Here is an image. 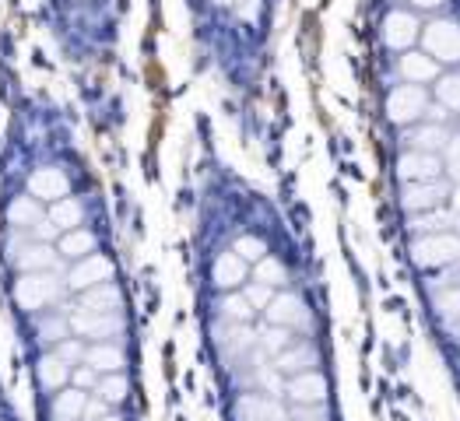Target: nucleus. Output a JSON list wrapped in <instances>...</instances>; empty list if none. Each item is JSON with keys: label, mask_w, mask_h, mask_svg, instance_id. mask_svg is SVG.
<instances>
[{"label": "nucleus", "mask_w": 460, "mask_h": 421, "mask_svg": "<svg viewBox=\"0 0 460 421\" xmlns=\"http://www.w3.org/2000/svg\"><path fill=\"white\" fill-rule=\"evenodd\" d=\"M204 327L222 421H345L306 277L243 190H211Z\"/></svg>", "instance_id": "f03ea898"}, {"label": "nucleus", "mask_w": 460, "mask_h": 421, "mask_svg": "<svg viewBox=\"0 0 460 421\" xmlns=\"http://www.w3.org/2000/svg\"><path fill=\"white\" fill-rule=\"evenodd\" d=\"M239 0H211V7H218V11H232Z\"/></svg>", "instance_id": "0eeeda50"}, {"label": "nucleus", "mask_w": 460, "mask_h": 421, "mask_svg": "<svg viewBox=\"0 0 460 421\" xmlns=\"http://www.w3.org/2000/svg\"><path fill=\"white\" fill-rule=\"evenodd\" d=\"M447 4H450V0H408L404 7H411V11H419V14H443Z\"/></svg>", "instance_id": "39448f33"}, {"label": "nucleus", "mask_w": 460, "mask_h": 421, "mask_svg": "<svg viewBox=\"0 0 460 421\" xmlns=\"http://www.w3.org/2000/svg\"><path fill=\"white\" fill-rule=\"evenodd\" d=\"M419 46L432 60H439L443 67L460 64V22L450 18V14H429V18H422Z\"/></svg>", "instance_id": "7ed1b4c3"}, {"label": "nucleus", "mask_w": 460, "mask_h": 421, "mask_svg": "<svg viewBox=\"0 0 460 421\" xmlns=\"http://www.w3.org/2000/svg\"><path fill=\"white\" fill-rule=\"evenodd\" d=\"M0 260L36 421H145L127 288L99 200L84 190L42 200L4 165Z\"/></svg>", "instance_id": "f257e3e1"}, {"label": "nucleus", "mask_w": 460, "mask_h": 421, "mask_svg": "<svg viewBox=\"0 0 460 421\" xmlns=\"http://www.w3.org/2000/svg\"><path fill=\"white\" fill-rule=\"evenodd\" d=\"M419 32H422V14L411 7H390L380 22V42L386 53H401V49L415 46Z\"/></svg>", "instance_id": "20e7f679"}, {"label": "nucleus", "mask_w": 460, "mask_h": 421, "mask_svg": "<svg viewBox=\"0 0 460 421\" xmlns=\"http://www.w3.org/2000/svg\"><path fill=\"white\" fill-rule=\"evenodd\" d=\"M0 421H22L14 415V408H11V400L4 397V390H0Z\"/></svg>", "instance_id": "423d86ee"}, {"label": "nucleus", "mask_w": 460, "mask_h": 421, "mask_svg": "<svg viewBox=\"0 0 460 421\" xmlns=\"http://www.w3.org/2000/svg\"><path fill=\"white\" fill-rule=\"evenodd\" d=\"M394 421H419V418H394Z\"/></svg>", "instance_id": "6e6552de"}]
</instances>
